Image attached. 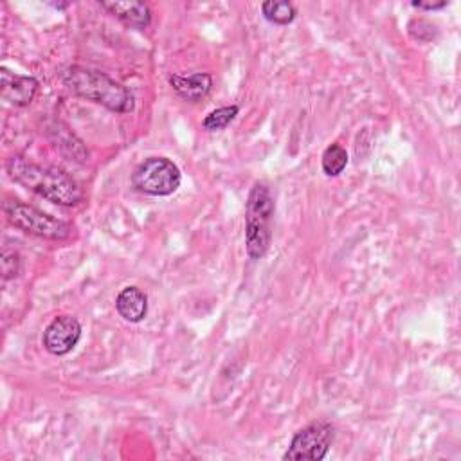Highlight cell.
Wrapping results in <instances>:
<instances>
[{
	"mask_svg": "<svg viewBox=\"0 0 461 461\" xmlns=\"http://www.w3.org/2000/svg\"><path fill=\"white\" fill-rule=\"evenodd\" d=\"M333 438L335 429L330 421H313L295 432L286 452L283 454V459L321 461L328 456Z\"/></svg>",
	"mask_w": 461,
	"mask_h": 461,
	"instance_id": "8992f818",
	"label": "cell"
},
{
	"mask_svg": "<svg viewBox=\"0 0 461 461\" xmlns=\"http://www.w3.org/2000/svg\"><path fill=\"white\" fill-rule=\"evenodd\" d=\"M38 79L32 76H20L9 68H0V95L13 106H27L38 92Z\"/></svg>",
	"mask_w": 461,
	"mask_h": 461,
	"instance_id": "ba28073f",
	"label": "cell"
},
{
	"mask_svg": "<svg viewBox=\"0 0 461 461\" xmlns=\"http://www.w3.org/2000/svg\"><path fill=\"white\" fill-rule=\"evenodd\" d=\"M276 203L267 184L256 182L245 205V249L249 258L261 259L272 243V218Z\"/></svg>",
	"mask_w": 461,
	"mask_h": 461,
	"instance_id": "3957f363",
	"label": "cell"
},
{
	"mask_svg": "<svg viewBox=\"0 0 461 461\" xmlns=\"http://www.w3.org/2000/svg\"><path fill=\"white\" fill-rule=\"evenodd\" d=\"M81 324L72 315H58L54 317L43 331V348L56 357H63L70 353L81 339Z\"/></svg>",
	"mask_w": 461,
	"mask_h": 461,
	"instance_id": "52a82bcc",
	"label": "cell"
},
{
	"mask_svg": "<svg viewBox=\"0 0 461 461\" xmlns=\"http://www.w3.org/2000/svg\"><path fill=\"white\" fill-rule=\"evenodd\" d=\"M5 171L16 184L58 205L72 207L83 200L81 185L59 167L34 164L22 155H13L5 162Z\"/></svg>",
	"mask_w": 461,
	"mask_h": 461,
	"instance_id": "6da1fadb",
	"label": "cell"
},
{
	"mask_svg": "<svg viewBox=\"0 0 461 461\" xmlns=\"http://www.w3.org/2000/svg\"><path fill=\"white\" fill-rule=\"evenodd\" d=\"M261 13L263 16L276 23V25H286L290 22H294L297 9L292 2H263L261 4Z\"/></svg>",
	"mask_w": 461,
	"mask_h": 461,
	"instance_id": "4fadbf2b",
	"label": "cell"
},
{
	"mask_svg": "<svg viewBox=\"0 0 461 461\" xmlns=\"http://www.w3.org/2000/svg\"><path fill=\"white\" fill-rule=\"evenodd\" d=\"M321 166L326 176H339L348 166V151L340 144H330L321 157Z\"/></svg>",
	"mask_w": 461,
	"mask_h": 461,
	"instance_id": "7c38bea8",
	"label": "cell"
},
{
	"mask_svg": "<svg viewBox=\"0 0 461 461\" xmlns=\"http://www.w3.org/2000/svg\"><path fill=\"white\" fill-rule=\"evenodd\" d=\"M99 5L131 29H146L151 23V9L144 2L112 0L99 2Z\"/></svg>",
	"mask_w": 461,
	"mask_h": 461,
	"instance_id": "9c48e42d",
	"label": "cell"
},
{
	"mask_svg": "<svg viewBox=\"0 0 461 461\" xmlns=\"http://www.w3.org/2000/svg\"><path fill=\"white\" fill-rule=\"evenodd\" d=\"M4 214L14 229L43 240L65 241L74 234V227L68 221L50 216L16 198H7L4 202Z\"/></svg>",
	"mask_w": 461,
	"mask_h": 461,
	"instance_id": "277c9868",
	"label": "cell"
},
{
	"mask_svg": "<svg viewBox=\"0 0 461 461\" xmlns=\"http://www.w3.org/2000/svg\"><path fill=\"white\" fill-rule=\"evenodd\" d=\"M0 265H2V277L4 279L16 277L18 272H20V256H18V252L4 250Z\"/></svg>",
	"mask_w": 461,
	"mask_h": 461,
	"instance_id": "9a60e30c",
	"label": "cell"
},
{
	"mask_svg": "<svg viewBox=\"0 0 461 461\" xmlns=\"http://www.w3.org/2000/svg\"><path fill=\"white\" fill-rule=\"evenodd\" d=\"M63 83L72 94L97 103L112 112L128 113L133 110L135 99L130 88L117 83L104 72L85 67H70L63 74Z\"/></svg>",
	"mask_w": 461,
	"mask_h": 461,
	"instance_id": "7a4b0ae2",
	"label": "cell"
},
{
	"mask_svg": "<svg viewBox=\"0 0 461 461\" xmlns=\"http://www.w3.org/2000/svg\"><path fill=\"white\" fill-rule=\"evenodd\" d=\"M117 313L128 322H140L148 313V295L139 286H126L115 297Z\"/></svg>",
	"mask_w": 461,
	"mask_h": 461,
	"instance_id": "8fae6325",
	"label": "cell"
},
{
	"mask_svg": "<svg viewBox=\"0 0 461 461\" xmlns=\"http://www.w3.org/2000/svg\"><path fill=\"white\" fill-rule=\"evenodd\" d=\"M240 112V106L238 104H229V106H221V108H216L212 112H209L203 121H202V126L207 130V131H218V130H223L225 126H229L234 117L238 115Z\"/></svg>",
	"mask_w": 461,
	"mask_h": 461,
	"instance_id": "5bb4252c",
	"label": "cell"
},
{
	"mask_svg": "<svg viewBox=\"0 0 461 461\" xmlns=\"http://www.w3.org/2000/svg\"><path fill=\"white\" fill-rule=\"evenodd\" d=\"M182 182L178 166L167 157H148L131 173V185L149 196H169Z\"/></svg>",
	"mask_w": 461,
	"mask_h": 461,
	"instance_id": "5b68a950",
	"label": "cell"
},
{
	"mask_svg": "<svg viewBox=\"0 0 461 461\" xmlns=\"http://www.w3.org/2000/svg\"><path fill=\"white\" fill-rule=\"evenodd\" d=\"M169 85L180 99L187 103H196L211 92L212 77L207 72H194L191 76L173 74L169 76Z\"/></svg>",
	"mask_w": 461,
	"mask_h": 461,
	"instance_id": "30bf717a",
	"label": "cell"
},
{
	"mask_svg": "<svg viewBox=\"0 0 461 461\" xmlns=\"http://www.w3.org/2000/svg\"><path fill=\"white\" fill-rule=\"evenodd\" d=\"M447 0H441V2H420V0H414L411 5L416 7V9H425V11H438V9H443L447 7Z\"/></svg>",
	"mask_w": 461,
	"mask_h": 461,
	"instance_id": "2e32d148",
	"label": "cell"
}]
</instances>
